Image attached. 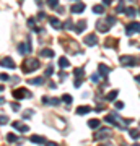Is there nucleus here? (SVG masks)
Returning a JSON list of instances; mask_svg holds the SVG:
<instances>
[{"label": "nucleus", "instance_id": "5701e85b", "mask_svg": "<svg viewBox=\"0 0 140 146\" xmlns=\"http://www.w3.org/2000/svg\"><path fill=\"white\" fill-rule=\"evenodd\" d=\"M28 26L31 28V29H34L36 33H39V31H41V29H39V28L36 26V20H34V18H29V20H28Z\"/></svg>", "mask_w": 140, "mask_h": 146}, {"label": "nucleus", "instance_id": "393cba45", "mask_svg": "<svg viewBox=\"0 0 140 146\" xmlns=\"http://www.w3.org/2000/svg\"><path fill=\"white\" fill-rule=\"evenodd\" d=\"M70 63H68V60H67V57H60L59 58V67L60 68H67Z\"/></svg>", "mask_w": 140, "mask_h": 146}, {"label": "nucleus", "instance_id": "49530a36", "mask_svg": "<svg viewBox=\"0 0 140 146\" xmlns=\"http://www.w3.org/2000/svg\"><path fill=\"white\" fill-rule=\"evenodd\" d=\"M44 16H46V15H44V13H42V11H41V13H39V15H38V18H39V20H42V18H44Z\"/></svg>", "mask_w": 140, "mask_h": 146}, {"label": "nucleus", "instance_id": "f257e3e1", "mask_svg": "<svg viewBox=\"0 0 140 146\" xmlns=\"http://www.w3.org/2000/svg\"><path fill=\"white\" fill-rule=\"evenodd\" d=\"M104 120H106L108 123H111V125L119 127V128H124V127L130 122V120H122V119L119 117V115L116 114V112H111L109 115H106V117H104Z\"/></svg>", "mask_w": 140, "mask_h": 146}, {"label": "nucleus", "instance_id": "a878e982", "mask_svg": "<svg viewBox=\"0 0 140 146\" xmlns=\"http://www.w3.org/2000/svg\"><path fill=\"white\" fill-rule=\"evenodd\" d=\"M60 101H62V102H65V104H72V102H73V98L70 96V94H64L62 98H60Z\"/></svg>", "mask_w": 140, "mask_h": 146}, {"label": "nucleus", "instance_id": "79ce46f5", "mask_svg": "<svg viewBox=\"0 0 140 146\" xmlns=\"http://www.w3.org/2000/svg\"><path fill=\"white\" fill-rule=\"evenodd\" d=\"M98 146H113V143L111 141H106V143H99Z\"/></svg>", "mask_w": 140, "mask_h": 146}, {"label": "nucleus", "instance_id": "a19ab883", "mask_svg": "<svg viewBox=\"0 0 140 146\" xmlns=\"http://www.w3.org/2000/svg\"><path fill=\"white\" fill-rule=\"evenodd\" d=\"M46 146H59V145L54 143V141H46Z\"/></svg>", "mask_w": 140, "mask_h": 146}, {"label": "nucleus", "instance_id": "8fccbe9b", "mask_svg": "<svg viewBox=\"0 0 140 146\" xmlns=\"http://www.w3.org/2000/svg\"><path fill=\"white\" fill-rule=\"evenodd\" d=\"M132 146H140V145H137V143H135V145H132Z\"/></svg>", "mask_w": 140, "mask_h": 146}, {"label": "nucleus", "instance_id": "4c0bfd02", "mask_svg": "<svg viewBox=\"0 0 140 146\" xmlns=\"http://www.w3.org/2000/svg\"><path fill=\"white\" fill-rule=\"evenodd\" d=\"M116 109H124V102H121V101H116Z\"/></svg>", "mask_w": 140, "mask_h": 146}, {"label": "nucleus", "instance_id": "1a4fd4ad", "mask_svg": "<svg viewBox=\"0 0 140 146\" xmlns=\"http://www.w3.org/2000/svg\"><path fill=\"white\" fill-rule=\"evenodd\" d=\"M33 49H31V42L28 41V42H21V44H18V52L21 54V55H25V54L28 52H31Z\"/></svg>", "mask_w": 140, "mask_h": 146}, {"label": "nucleus", "instance_id": "e433bc0d", "mask_svg": "<svg viewBox=\"0 0 140 146\" xmlns=\"http://www.w3.org/2000/svg\"><path fill=\"white\" fill-rule=\"evenodd\" d=\"M0 122H2V125H5V123H8V117H7L5 114L0 115Z\"/></svg>", "mask_w": 140, "mask_h": 146}, {"label": "nucleus", "instance_id": "c85d7f7f", "mask_svg": "<svg viewBox=\"0 0 140 146\" xmlns=\"http://www.w3.org/2000/svg\"><path fill=\"white\" fill-rule=\"evenodd\" d=\"M125 10H127V8H125V5H124V0H121L119 3H117V8H116V11H117V13H124Z\"/></svg>", "mask_w": 140, "mask_h": 146}, {"label": "nucleus", "instance_id": "a18cd8bd", "mask_svg": "<svg viewBox=\"0 0 140 146\" xmlns=\"http://www.w3.org/2000/svg\"><path fill=\"white\" fill-rule=\"evenodd\" d=\"M104 106H96V112H99V110H103Z\"/></svg>", "mask_w": 140, "mask_h": 146}, {"label": "nucleus", "instance_id": "72a5a7b5", "mask_svg": "<svg viewBox=\"0 0 140 146\" xmlns=\"http://www.w3.org/2000/svg\"><path fill=\"white\" fill-rule=\"evenodd\" d=\"M47 5L51 8H56V7H59V0H47Z\"/></svg>", "mask_w": 140, "mask_h": 146}, {"label": "nucleus", "instance_id": "f03ea898", "mask_svg": "<svg viewBox=\"0 0 140 146\" xmlns=\"http://www.w3.org/2000/svg\"><path fill=\"white\" fill-rule=\"evenodd\" d=\"M39 67H41V63H39L38 58H26L23 62V72L25 73H31L34 70H38Z\"/></svg>", "mask_w": 140, "mask_h": 146}, {"label": "nucleus", "instance_id": "c03bdc74", "mask_svg": "<svg viewBox=\"0 0 140 146\" xmlns=\"http://www.w3.org/2000/svg\"><path fill=\"white\" fill-rule=\"evenodd\" d=\"M11 109H13V110H18L20 107H18V104H15V102H13V104H11Z\"/></svg>", "mask_w": 140, "mask_h": 146}, {"label": "nucleus", "instance_id": "a211bd4d", "mask_svg": "<svg viewBox=\"0 0 140 146\" xmlns=\"http://www.w3.org/2000/svg\"><path fill=\"white\" fill-rule=\"evenodd\" d=\"M85 28H86V21H85V20H80V21L77 23V26H75V33H78V34H80V33H82Z\"/></svg>", "mask_w": 140, "mask_h": 146}, {"label": "nucleus", "instance_id": "7c9ffc66", "mask_svg": "<svg viewBox=\"0 0 140 146\" xmlns=\"http://www.w3.org/2000/svg\"><path fill=\"white\" fill-rule=\"evenodd\" d=\"M33 115H34V110L33 109H26L25 112H23V119H31Z\"/></svg>", "mask_w": 140, "mask_h": 146}, {"label": "nucleus", "instance_id": "37998d69", "mask_svg": "<svg viewBox=\"0 0 140 146\" xmlns=\"http://www.w3.org/2000/svg\"><path fill=\"white\" fill-rule=\"evenodd\" d=\"M113 3V0H103V5H111Z\"/></svg>", "mask_w": 140, "mask_h": 146}, {"label": "nucleus", "instance_id": "f704fd0d", "mask_svg": "<svg viewBox=\"0 0 140 146\" xmlns=\"http://www.w3.org/2000/svg\"><path fill=\"white\" fill-rule=\"evenodd\" d=\"M99 80H101V75H99V73H94L93 76H91V81H93V83H99Z\"/></svg>", "mask_w": 140, "mask_h": 146}, {"label": "nucleus", "instance_id": "423d86ee", "mask_svg": "<svg viewBox=\"0 0 140 146\" xmlns=\"http://www.w3.org/2000/svg\"><path fill=\"white\" fill-rule=\"evenodd\" d=\"M132 33H140V23L139 21H132V23H129V25L125 26V34H127V36H130Z\"/></svg>", "mask_w": 140, "mask_h": 146}, {"label": "nucleus", "instance_id": "de8ad7c7", "mask_svg": "<svg viewBox=\"0 0 140 146\" xmlns=\"http://www.w3.org/2000/svg\"><path fill=\"white\" fill-rule=\"evenodd\" d=\"M135 81H137V83L140 84V75H139V76H135Z\"/></svg>", "mask_w": 140, "mask_h": 146}, {"label": "nucleus", "instance_id": "3c124183", "mask_svg": "<svg viewBox=\"0 0 140 146\" xmlns=\"http://www.w3.org/2000/svg\"><path fill=\"white\" fill-rule=\"evenodd\" d=\"M139 15H140V10H139Z\"/></svg>", "mask_w": 140, "mask_h": 146}, {"label": "nucleus", "instance_id": "aec40b11", "mask_svg": "<svg viewBox=\"0 0 140 146\" xmlns=\"http://www.w3.org/2000/svg\"><path fill=\"white\" fill-rule=\"evenodd\" d=\"M29 141H31V143H36V145H42L46 140H44L42 136H39V135H33L31 138H29Z\"/></svg>", "mask_w": 140, "mask_h": 146}, {"label": "nucleus", "instance_id": "ea45409f", "mask_svg": "<svg viewBox=\"0 0 140 146\" xmlns=\"http://www.w3.org/2000/svg\"><path fill=\"white\" fill-rule=\"evenodd\" d=\"M0 76H2V81H8L10 80V75H7V73H2Z\"/></svg>", "mask_w": 140, "mask_h": 146}, {"label": "nucleus", "instance_id": "09e8293b", "mask_svg": "<svg viewBox=\"0 0 140 146\" xmlns=\"http://www.w3.org/2000/svg\"><path fill=\"white\" fill-rule=\"evenodd\" d=\"M36 3H38V5H41V3H42V0H36Z\"/></svg>", "mask_w": 140, "mask_h": 146}, {"label": "nucleus", "instance_id": "6e6552de", "mask_svg": "<svg viewBox=\"0 0 140 146\" xmlns=\"http://www.w3.org/2000/svg\"><path fill=\"white\" fill-rule=\"evenodd\" d=\"M109 28H111V25L108 23V20H101L96 23V31H99V33H108Z\"/></svg>", "mask_w": 140, "mask_h": 146}, {"label": "nucleus", "instance_id": "0eeeda50", "mask_svg": "<svg viewBox=\"0 0 140 146\" xmlns=\"http://www.w3.org/2000/svg\"><path fill=\"white\" fill-rule=\"evenodd\" d=\"M33 94L29 91H26L25 88H20V89H13V98L15 99H23V98H31Z\"/></svg>", "mask_w": 140, "mask_h": 146}, {"label": "nucleus", "instance_id": "bb28decb", "mask_svg": "<svg viewBox=\"0 0 140 146\" xmlns=\"http://www.w3.org/2000/svg\"><path fill=\"white\" fill-rule=\"evenodd\" d=\"M93 13H96V15H103L104 13V7L103 5H94L93 7Z\"/></svg>", "mask_w": 140, "mask_h": 146}, {"label": "nucleus", "instance_id": "20e7f679", "mask_svg": "<svg viewBox=\"0 0 140 146\" xmlns=\"http://www.w3.org/2000/svg\"><path fill=\"white\" fill-rule=\"evenodd\" d=\"M121 63L127 65V67H135V65H139V58L132 57V55H122L121 57Z\"/></svg>", "mask_w": 140, "mask_h": 146}, {"label": "nucleus", "instance_id": "6ab92c4d", "mask_svg": "<svg viewBox=\"0 0 140 146\" xmlns=\"http://www.w3.org/2000/svg\"><path fill=\"white\" fill-rule=\"evenodd\" d=\"M99 123H101V122H99L98 119H90L88 120V127H90V128H93V130L99 128Z\"/></svg>", "mask_w": 140, "mask_h": 146}, {"label": "nucleus", "instance_id": "c9c22d12", "mask_svg": "<svg viewBox=\"0 0 140 146\" xmlns=\"http://www.w3.org/2000/svg\"><path fill=\"white\" fill-rule=\"evenodd\" d=\"M52 72H54V67H52V65H47V68H46V75H44V76H51Z\"/></svg>", "mask_w": 140, "mask_h": 146}, {"label": "nucleus", "instance_id": "f8f14e48", "mask_svg": "<svg viewBox=\"0 0 140 146\" xmlns=\"http://www.w3.org/2000/svg\"><path fill=\"white\" fill-rule=\"evenodd\" d=\"M85 44L86 46H96L98 44V37L94 34H88V36H85Z\"/></svg>", "mask_w": 140, "mask_h": 146}, {"label": "nucleus", "instance_id": "7ed1b4c3", "mask_svg": "<svg viewBox=\"0 0 140 146\" xmlns=\"http://www.w3.org/2000/svg\"><path fill=\"white\" fill-rule=\"evenodd\" d=\"M73 75H75V88H80V84H82V80L85 78V68L82 67H78L73 70Z\"/></svg>", "mask_w": 140, "mask_h": 146}, {"label": "nucleus", "instance_id": "ddd939ff", "mask_svg": "<svg viewBox=\"0 0 140 146\" xmlns=\"http://www.w3.org/2000/svg\"><path fill=\"white\" fill-rule=\"evenodd\" d=\"M11 125H13V128H15V130L21 131V133H26V131L29 130V127L25 125V123H20V122H13Z\"/></svg>", "mask_w": 140, "mask_h": 146}, {"label": "nucleus", "instance_id": "9b49d317", "mask_svg": "<svg viewBox=\"0 0 140 146\" xmlns=\"http://www.w3.org/2000/svg\"><path fill=\"white\" fill-rule=\"evenodd\" d=\"M98 72H99V75H101L103 78H106L109 73H111V68H109L108 65H104V63H99L98 65Z\"/></svg>", "mask_w": 140, "mask_h": 146}, {"label": "nucleus", "instance_id": "2f4dec72", "mask_svg": "<svg viewBox=\"0 0 140 146\" xmlns=\"http://www.w3.org/2000/svg\"><path fill=\"white\" fill-rule=\"evenodd\" d=\"M7 140L10 141V143H16V141H18V136L13 135V133H8V135H7Z\"/></svg>", "mask_w": 140, "mask_h": 146}, {"label": "nucleus", "instance_id": "4468645a", "mask_svg": "<svg viewBox=\"0 0 140 146\" xmlns=\"http://www.w3.org/2000/svg\"><path fill=\"white\" fill-rule=\"evenodd\" d=\"M2 65L7 67V68H16V63L13 62V58H10V57H3L2 58Z\"/></svg>", "mask_w": 140, "mask_h": 146}, {"label": "nucleus", "instance_id": "2eb2a0df", "mask_svg": "<svg viewBox=\"0 0 140 146\" xmlns=\"http://www.w3.org/2000/svg\"><path fill=\"white\" fill-rule=\"evenodd\" d=\"M42 102L47 104V106H57L60 101H59L57 98H47V96H44V98H42Z\"/></svg>", "mask_w": 140, "mask_h": 146}, {"label": "nucleus", "instance_id": "c756f323", "mask_svg": "<svg viewBox=\"0 0 140 146\" xmlns=\"http://www.w3.org/2000/svg\"><path fill=\"white\" fill-rule=\"evenodd\" d=\"M125 15H127V16H130V18H134V16L137 15V10H135L134 7H129V8L125 10Z\"/></svg>", "mask_w": 140, "mask_h": 146}, {"label": "nucleus", "instance_id": "f3484780", "mask_svg": "<svg viewBox=\"0 0 140 146\" xmlns=\"http://www.w3.org/2000/svg\"><path fill=\"white\" fill-rule=\"evenodd\" d=\"M90 112H91V107H90V106H80L77 109L78 115H85V114H90Z\"/></svg>", "mask_w": 140, "mask_h": 146}, {"label": "nucleus", "instance_id": "473e14b6", "mask_svg": "<svg viewBox=\"0 0 140 146\" xmlns=\"http://www.w3.org/2000/svg\"><path fill=\"white\" fill-rule=\"evenodd\" d=\"M64 28H65V29H75V26H73V21L72 20H67V21H65V25H64Z\"/></svg>", "mask_w": 140, "mask_h": 146}, {"label": "nucleus", "instance_id": "cd10ccee", "mask_svg": "<svg viewBox=\"0 0 140 146\" xmlns=\"http://www.w3.org/2000/svg\"><path fill=\"white\" fill-rule=\"evenodd\" d=\"M42 81H44V76H39V78H31V80H28V83H29V84H41Z\"/></svg>", "mask_w": 140, "mask_h": 146}, {"label": "nucleus", "instance_id": "58836bf2", "mask_svg": "<svg viewBox=\"0 0 140 146\" xmlns=\"http://www.w3.org/2000/svg\"><path fill=\"white\" fill-rule=\"evenodd\" d=\"M108 23L111 25V26H113V25L116 23V16H108Z\"/></svg>", "mask_w": 140, "mask_h": 146}, {"label": "nucleus", "instance_id": "4be33fe9", "mask_svg": "<svg viewBox=\"0 0 140 146\" xmlns=\"http://www.w3.org/2000/svg\"><path fill=\"white\" fill-rule=\"evenodd\" d=\"M41 55H42V57L51 58V57H54L56 54H54V50H52V49H42V50H41Z\"/></svg>", "mask_w": 140, "mask_h": 146}, {"label": "nucleus", "instance_id": "b1692460", "mask_svg": "<svg viewBox=\"0 0 140 146\" xmlns=\"http://www.w3.org/2000/svg\"><path fill=\"white\" fill-rule=\"evenodd\" d=\"M129 135H130V138H134V140H139V138H140V131H139V130H135V128H129Z\"/></svg>", "mask_w": 140, "mask_h": 146}, {"label": "nucleus", "instance_id": "412c9836", "mask_svg": "<svg viewBox=\"0 0 140 146\" xmlns=\"http://www.w3.org/2000/svg\"><path fill=\"white\" fill-rule=\"evenodd\" d=\"M117 94H119V91H117V89H113V91H109V93L106 94V101H114L116 98H117Z\"/></svg>", "mask_w": 140, "mask_h": 146}, {"label": "nucleus", "instance_id": "dca6fc26", "mask_svg": "<svg viewBox=\"0 0 140 146\" xmlns=\"http://www.w3.org/2000/svg\"><path fill=\"white\" fill-rule=\"evenodd\" d=\"M49 23H51L52 28H56V29H60V28H62V23H60L59 18H56V16H49Z\"/></svg>", "mask_w": 140, "mask_h": 146}, {"label": "nucleus", "instance_id": "39448f33", "mask_svg": "<svg viewBox=\"0 0 140 146\" xmlns=\"http://www.w3.org/2000/svg\"><path fill=\"white\" fill-rule=\"evenodd\" d=\"M109 136H111V130L109 128H98V131L94 133V140L101 141L104 138H109Z\"/></svg>", "mask_w": 140, "mask_h": 146}, {"label": "nucleus", "instance_id": "9d476101", "mask_svg": "<svg viewBox=\"0 0 140 146\" xmlns=\"http://www.w3.org/2000/svg\"><path fill=\"white\" fill-rule=\"evenodd\" d=\"M85 8H86V7H85L83 2H77V3H73L72 5L70 11H72V13H82V11H85Z\"/></svg>", "mask_w": 140, "mask_h": 146}]
</instances>
